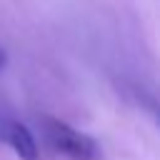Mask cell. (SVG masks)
Returning <instances> with one entry per match:
<instances>
[{
  "label": "cell",
  "instance_id": "obj_3",
  "mask_svg": "<svg viewBox=\"0 0 160 160\" xmlns=\"http://www.w3.org/2000/svg\"><path fill=\"white\" fill-rule=\"evenodd\" d=\"M0 68H5V50L0 48Z\"/></svg>",
  "mask_w": 160,
  "mask_h": 160
},
{
  "label": "cell",
  "instance_id": "obj_1",
  "mask_svg": "<svg viewBox=\"0 0 160 160\" xmlns=\"http://www.w3.org/2000/svg\"><path fill=\"white\" fill-rule=\"evenodd\" d=\"M42 138L52 152L68 160H100V145L58 118H42Z\"/></svg>",
  "mask_w": 160,
  "mask_h": 160
},
{
  "label": "cell",
  "instance_id": "obj_4",
  "mask_svg": "<svg viewBox=\"0 0 160 160\" xmlns=\"http://www.w3.org/2000/svg\"><path fill=\"white\" fill-rule=\"evenodd\" d=\"M5 120H8V118H5L2 112H0V132H2V125H5Z\"/></svg>",
  "mask_w": 160,
  "mask_h": 160
},
{
  "label": "cell",
  "instance_id": "obj_2",
  "mask_svg": "<svg viewBox=\"0 0 160 160\" xmlns=\"http://www.w3.org/2000/svg\"><path fill=\"white\" fill-rule=\"evenodd\" d=\"M0 140H2L5 145H10V150H12L20 160H38V158H40L35 135H32L30 128L22 125L20 120L8 118L5 125H2V132H0Z\"/></svg>",
  "mask_w": 160,
  "mask_h": 160
}]
</instances>
